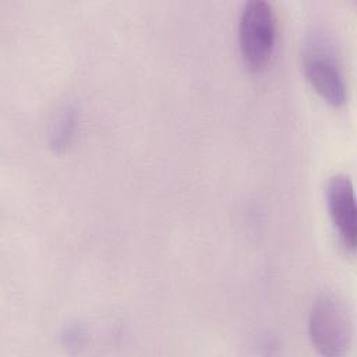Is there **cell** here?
Segmentation results:
<instances>
[{
	"instance_id": "5b68a950",
	"label": "cell",
	"mask_w": 357,
	"mask_h": 357,
	"mask_svg": "<svg viewBox=\"0 0 357 357\" xmlns=\"http://www.w3.org/2000/svg\"><path fill=\"white\" fill-rule=\"evenodd\" d=\"M77 127V110L71 105L63 106L54 120L50 124L49 130V146L54 152H63L74 137V131Z\"/></svg>"
},
{
	"instance_id": "6da1fadb",
	"label": "cell",
	"mask_w": 357,
	"mask_h": 357,
	"mask_svg": "<svg viewBox=\"0 0 357 357\" xmlns=\"http://www.w3.org/2000/svg\"><path fill=\"white\" fill-rule=\"evenodd\" d=\"M303 70L315 92L332 106H340L347 98V86L339 54L331 35L312 29L303 45Z\"/></svg>"
},
{
	"instance_id": "8992f818",
	"label": "cell",
	"mask_w": 357,
	"mask_h": 357,
	"mask_svg": "<svg viewBox=\"0 0 357 357\" xmlns=\"http://www.w3.org/2000/svg\"><path fill=\"white\" fill-rule=\"evenodd\" d=\"M63 337H64V343L66 344H74V346H77V344H79L81 342H82V339H84V331L79 328V326H71V328H68L67 331H66V335H63Z\"/></svg>"
},
{
	"instance_id": "277c9868",
	"label": "cell",
	"mask_w": 357,
	"mask_h": 357,
	"mask_svg": "<svg viewBox=\"0 0 357 357\" xmlns=\"http://www.w3.org/2000/svg\"><path fill=\"white\" fill-rule=\"evenodd\" d=\"M326 205L343 245L354 252L357 243L356 204L353 184L349 176L335 174L326 183Z\"/></svg>"
},
{
	"instance_id": "7a4b0ae2",
	"label": "cell",
	"mask_w": 357,
	"mask_h": 357,
	"mask_svg": "<svg viewBox=\"0 0 357 357\" xmlns=\"http://www.w3.org/2000/svg\"><path fill=\"white\" fill-rule=\"evenodd\" d=\"M308 333L319 354H346L353 337V314L349 303L335 293L319 294L310 310Z\"/></svg>"
},
{
	"instance_id": "3957f363",
	"label": "cell",
	"mask_w": 357,
	"mask_h": 357,
	"mask_svg": "<svg viewBox=\"0 0 357 357\" xmlns=\"http://www.w3.org/2000/svg\"><path fill=\"white\" fill-rule=\"evenodd\" d=\"M276 39V17L273 7L265 0L244 3L238 20V47L244 64L262 70L271 60Z\"/></svg>"
}]
</instances>
